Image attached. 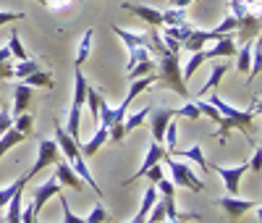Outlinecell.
<instances>
[{"label": "cell", "instance_id": "45", "mask_svg": "<svg viewBox=\"0 0 262 223\" xmlns=\"http://www.w3.org/2000/svg\"><path fill=\"white\" fill-rule=\"evenodd\" d=\"M189 3H194V0H170L168 6H173V8H189Z\"/></svg>", "mask_w": 262, "mask_h": 223}, {"label": "cell", "instance_id": "35", "mask_svg": "<svg viewBox=\"0 0 262 223\" xmlns=\"http://www.w3.org/2000/svg\"><path fill=\"white\" fill-rule=\"evenodd\" d=\"M107 220H111V213H107L100 202H97V205H92L90 215L84 218V223H107Z\"/></svg>", "mask_w": 262, "mask_h": 223}, {"label": "cell", "instance_id": "49", "mask_svg": "<svg viewBox=\"0 0 262 223\" xmlns=\"http://www.w3.org/2000/svg\"><path fill=\"white\" fill-rule=\"evenodd\" d=\"M244 3H249V6H252V3H259V0H244Z\"/></svg>", "mask_w": 262, "mask_h": 223}, {"label": "cell", "instance_id": "38", "mask_svg": "<svg viewBox=\"0 0 262 223\" xmlns=\"http://www.w3.org/2000/svg\"><path fill=\"white\" fill-rule=\"evenodd\" d=\"M254 66H249V74H247V84H252L259 76V66H262V55H259V37L254 39Z\"/></svg>", "mask_w": 262, "mask_h": 223}, {"label": "cell", "instance_id": "2", "mask_svg": "<svg viewBox=\"0 0 262 223\" xmlns=\"http://www.w3.org/2000/svg\"><path fill=\"white\" fill-rule=\"evenodd\" d=\"M155 55H158V82H155V84L170 89V92H179L184 100H189L191 95H189L186 82H184V76H181L179 53H170V50H165L163 45H160V48L155 50Z\"/></svg>", "mask_w": 262, "mask_h": 223}, {"label": "cell", "instance_id": "37", "mask_svg": "<svg viewBox=\"0 0 262 223\" xmlns=\"http://www.w3.org/2000/svg\"><path fill=\"white\" fill-rule=\"evenodd\" d=\"M176 137H179V126L170 121V124L165 126V134H163V142H168V147H165L168 155H173V150H176V142H179Z\"/></svg>", "mask_w": 262, "mask_h": 223}, {"label": "cell", "instance_id": "42", "mask_svg": "<svg viewBox=\"0 0 262 223\" xmlns=\"http://www.w3.org/2000/svg\"><path fill=\"white\" fill-rule=\"evenodd\" d=\"M8 79H13V63L11 60L0 63V82H8Z\"/></svg>", "mask_w": 262, "mask_h": 223}, {"label": "cell", "instance_id": "5", "mask_svg": "<svg viewBox=\"0 0 262 223\" xmlns=\"http://www.w3.org/2000/svg\"><path fill=\"white\" fill-rule=\"evenodd\" d=\"M215 205L226 210V215H228L231 223H238V220H242V215H247L249 210H259L257 199L252 202V199H242L238 194H226V197H221V199H215Z\"/></svg>", "mask_w": 262, "mask_h": 223}, {"label": "cell", "instance_id": "36", "mask_svg": "<svg viewBox=\"0 0 262 223\" xmlns=\"http://www.w3.org/2000/svg\"><path fill=\"white\" fill-rule=\"evenodd\" d=\"M58 197H60V208H63V223H84V218L76 215V213L71 210V205H69V199H66V194L60 192Z\"/></svg>", "mask_w": 262, "mask_h": 223}, {"label": "cell", "instance_id": "30", "mask_svg": "<svg viewBox=\"0 0 262 223\" xmlns=\"http://www.w3.org/2000/svg\"><path fill=\"white\" fill-rule=\"evenodd\" d=\"M233 32H236V18L228 13L215 29H210V39L215 42V39H221V37H226V34H233Z\"/></svg>", "mask_w": 262, "mask_h": 223}, {"label": "cell", "instance_id": "40", "mask_svg": "<svg viewBox=\"0 0 262 223\" xmlns=\"http://www.w3.org/2000/svg\"><path fill=\"white\" fill-rule=\"evenodd\" d=\"M249 11H252V6L244 3V0H231V16H233V18H242V16L249 13Z\"/></svg>", "mask_w": 262, "mask_h": 223}, {"label": "cell", "instance_id": "39", "mask_svg": "<svg viewBox=\"0 0 262 223\" xmlns=\"http://www.w3.org/2000/svg\"><path fill=\"white\" fill-rule=\"evenodd\" d=\"M13 126L21 131V134H32V126H34V118L32 116H27V113H18V116H13Z\"/></svg>", "mask_w": 262, "mask_h": 223}, {"label": "cell", "instance_id": "27", "mask_svg": "<svg viewBox=\"0 0 262 223\" xmlns=\"http://www.w3.org/2000/svg\"><path fill=\"white\" fill-rule=\"evenodd\" d=\"M155 199H158V187L155 184H149L142 194V205L137 210V218H147V213L152 210V205H155Z\"/></svg>", "mask_w": 262, "mask_h": 223}, {"label": "cell", "instance_id": "21", "mask_svg": "<svg viewBox=\"0 0 262 223\" xmlns=\"http://www.w3.org/2000/svg\"><path fill=\"white\" fill-rule=\"evenodd\" d=\"M257 39V37H254ZM254 39H247L242 50H236V69L242 74H249V66H252V48H254Z\"/></svg>", "mask_w": 262, "mask_h": 223}, {"label": "cell", "instance_id": "24", "mask_svg": "<svg viewBox=\"0 0 262 223\" xmlns=\"http://www.w3.org/2000/svg\"><path fill=\"white\" fill-rule=\"evenodd\" d=\"M149 113H152V105H147V108L137 110L134 116H128V118H123V134H128V131H134V129H139L142 124H147Z\"/></svg>", "mask_w": 262, "mask_h": 223}, {"label": "cell", "instance_id": "16", "mask_svg": "<svg viewBox=\"0 0 262 223\" xmlns=\"http://www.w3.org/2000/svg\"><path fill=\"white\" fill-rule=\"evenodd\" d=\"M173 155H179V158H184V160H189V163H194V166H200L202 171L210 173V166H207V160H205L202 145H191L189 150H173Z\"/></svg>", "mask_w": 262, "mask_h": 223}, {"label": "cell", "instance_id": "43", "mask_svg": "<svg viewBox=\"0 0 262 223\" xmlns=\"http://www.w3.org/2000/svg\"><path fill=\"white\" fill-rule=\"evenodd\" d=\"M21 223H37V213H34L32 202L27 205V210H21Z\"/></svg>", "mask_w": 262, "mask_h": 223}, {"label": "cell", "instance_id": "8", "mask_svg": "<svg viewBox=\"0 0 262 223\" xmlns=\"http://www.w3.org/2000/svg\"><path fill=\"white\" fill-rule=\"evenodd\" d=\"M165 155H168V150H165V147H163L160 142H152V139H149V145H147V155H144V163H142V166H139V171H137L134 176H131L128 181H123V184L128 187V184L139 181V178H144V171H147L149 166H155V163L165 160Z\"/></svg>", "mask_w": 262, "mask_h": 223}, {"label": "cell", "instance_id": "7", "mask_svg": "<svg viewBox=\"0 0 262 223\" xmlns=\"http://www.w3.org/2000/svg\"><path fill=\"white\" fill-rule=\"evenodd\" d=\"M60 192H63V187L58 184V178H55V176L48 178V181H42V184L32 192V208H34V213L39 215V210L45 208L48 199H50V197H58Z\"/></svg>", "mask_w": 262, "mask_h": 223}, {"label": "cell", "instance_id": "26", "mask_svg": "<svg viewBox=\"0 0 262 223\" xmlns=\"http://www.w3.org/2000/svg\"><path fill=\"white\" fill-rule=\"evenodd\" d=\"M186 8H173L168 6L163 11V27H176V24H186Z\"/></svg>", "mask_w": 262, "mask_h": 223}, {"label": "cell", "instance_id": "19", "mask_svg": "<svg viewBox=\"0 0 262 223\" xmlns=\"http://www.w3.org/2000/svg\"><path fill=\"white\" fill-rule=\"evenodd\" d=\"M27 139V134H21L16 126H11V129H6L3 134H0V158L11 150V147H16V145H21Z\"/></svg>", "mask_w": 262, "mask_h": 223}, {"label": "cell", "instance_id": "28", "mask_svg": "<svg viewBox=\"0 0 262 223\" xmlns=\"http://www.w3.org/2000/svg\"><path fill=\"white\" fill-rule=\"evenodd\" d=\"M158 69V63H155V58H149V60H142V63H137V66H131V69L126 71V79L131 82V79H139V76H147V74H152Z\"/></svg>", "mask_w": 262, "mask_h": 223}, {"label": "cell", "instance_id": "11", "mask_svg": "<svg viewBox=\"0 0 262 223\" xmlns=\"http://www.w3.org/2000/svg\"><path fill=\"white\" fill-rule=\"evenodd\" d=\"M236 34H238V39H242V42L254 39V37L259 34V16L249 11V13H244L242 18H236Z\"/></svg>", "mask_w": 262, "mask_h": 223}, {"label": "cell", "instance_id": "23", "mask_svg": "<svg viewBox=\"0 0 262 223\" xmlns=\"http://www.w3.org/2000/svg\"><path fill=\"white\" fill-rule=\"evenodd\" d=\"M92 39H95V29H86L84 32V37H81V42H79V48H76V69H81V63L86 60V55H90V50H92Z\"/></svg>", "mask_w": 262, "mask_h": 223}, {"label": "cell", "instance_id": "9", "mask_svg": "<svg viewBox=\"0 0 262 223\" xmlns=\"http://www.w3.org/2000/svg\"><path fill=\"white\" fill-rule=\"evenodd\" d=\"M121 8L128 11V13H134V16H139V18H144L152 29H160L163 27V11H158V8L139 6V3H121Z\"/></svg>", "mask_w": 262, "mask_h": 223}, {"label": "cell", "instance_id": "22", "mask_svg": "<svg viewBox=\"0 0 262 223\" xmlns=\"http://www.w3.org/2000/svg\"><path fill=\"white\" fill-rule=\"evenodd\" d=\"M27 181H29L27 173H21L18 178H13V181H11L8 187L0 189V208H6V205H8V199H11V197H13L18 189H24V187H27Z\"/></svg>", "mask_w": 262, "mask_h": 223}, {"label": "cell", "instance_id": "1", "mask_svg": "<svg viewBox=\"0 0 262 223\" xmlns=\"http://www.w3.org/2000/svg\"><path fill=\"white\" fill-rule=\"evenodd\" d=\"M210 103L217 108V113H221V124H217V131L212 134L215 139H221V145H226V137L231 129H242L244 137L252 142V134H254V118L259 113V97H254V103L247 108V110H238L233 105H228L226 100H221V95L212 89L210 95Z\"/></svg>", "mask_w": 262, "mask_h": 223}, {"label": "cell", "instance_id": "20", "mask_svg": "<svg viewBox=\"0 0 262 223\" xmlns=\"http://www.w3.org/2000/svg\"><path fill=\"white\" fill-rule=\"evenodd\" d=\"M21 82H24V84H29V87H42V89H53V87H55V79H53V74H50V71H42V69L32 71L29 76H24Z\"/></svg>", "mask_w": 262, "mask_h": 223}, {"label": "cell", "instance_id": "31", "mask_svg": "<svg viewBox=\"0 0 262 223\" xmlns=\"http://www.w3.org/2000/svg\"><path fill=\"white\" fill-rule=\"evenodd\" d=\"M21 192L24 189H18L11 199H8V213H6V223H21Z\"/></svg>", "mask_w": 262, "mask_h": 223}, {"label": "cell", "instance_id": "17", "mask_svg": "<svg viewBox=\"0 0 262 223\" xmlns=\"http://www.w3.org/2000/svg\"><path fill=\"white\" fill-rule=\"evenodd\" d=\"M111 139L107 137V126H97V131H95V137L86 142V145H79V150H81V155L84 158H92V155H97V150Z\"/></svg>", "mask_w": 262, "mask_h": 223}, {"label": "cell", "instance_id": "13", "mask_svg": "<svg viewBox=\"0 0 262 223\" xmlns=\"http://www.w3.org/2000/svg\"><path fill=\"white\" fill-rule=\"evenodd\" d=\"M113 32L123 39L126 48H149V50H152V37H149V32H144V34H139V32H126V29H121L118 24H113ZM152 53H155V50H152Z\"/></svg>", "mask_w": 262, "mask_h": 223}, {"label": "cell", "instance_id": "34", "mask_svg": "<svg viewBox=\"0 0 262 223\" xmlns=\"http://www.w3.org/2000/svg\"><path fill=\"white\" fill-rule=\"evenodd\" d=\"M152 55H155V53H152L149 48H128V60H126V71L131 69V66L142 63V60H149Z\"/></svg>", "mask_w": 262, "mask_h": 223}, {"label": "cell", "instance_id": "15", "mask_svg": "<svg viewBox=\"0 0 262 223\" xmlns=\"http://www.w3.org/2000/svg\"><path fill=\"white\" fill-rule=\"evenodd\" d=\"M29 100H32V87L24 84V82H18V84L13 87V113H11V116L24 113L27 105H29Z\"/></svg>", "mask_w": 262, "mask_h": 223}, {"label": "cell", "instance_id": "29", "mask_svg": "<svg viewBox=\"0 0 262 223\" xmlns=\"http://www.w3.org/2000/svg\"><path fill=\"white\" fill-rule=\"evenodd\" d=\"M8 50H11V58H16V60H27V58H29L27 48H24V45H21L18 29H11V39H8Z\"/></svg>", "mask_w": 262, "mask_h": 223}, {"label": "cell", "instance_id": "18", "mask_svg": "<svg viewBox=\"0 0 262 223\" xmlns=\"http://www.w3.org/2000/svg\"><path fill=\"white\" fill-rule=\"evenodd\" d=\"M231 69V66L228 63H223V60H215V66H212V71H210V79L205 82V87L200 89V97H205L207 92H212V89L217 87V84H221V79H223V74Z\"/></svg>", "mask_w": 262, "mask_h": 223}, {"label": "cell", "instance_id": "41", "mask_svg": "<svg viewBox=\"0 0 262 223\" xmlns=\"http://www.w3.org/2000/svg\"><path fill=\"white\" fill-rule=\"evenodd\" d=\"M11 21H24V13H16V11H0V27L11 24Z\"/></svg>", "mask_w": 262, "mask_h": 223}, {"label": "cell", "instance_id": "48", "mask_svg": "<svg viewBox=\"0 0 262 223\" xmlns=\"http://www.w3.org/2000/svg\"><path fill=\"white\" fill-rule=\"evenodd\" d=\"M34 3H39V6H48V0H34Z\"/></svg>", "mask_w": 262, "mask_h": 223}, {"label": "cell", "instance_id": "46", "mask_svg": "<svg viewBox=\"0 0 262 223\" xmlns=\"http://www.w3.org/2000/svg\"><path fill=\"white\" fill-rule=\"evenodd\" d=\"M8 60H11V50L6 45V48H0V63H8Z\"/></svg>", "mask_w": 262, "mask_h": 223}, {"label": "cell", "instance_id": "33", "mask_svg": "<svg viewBox=\"0 0 262 223\" xmlns=\"http://www.w3.org/2000/svg\"><path fill=\"white\" fill-rule=\"evenodd\" d=\"M37 69H42L39 60H34V58L29 55L27 60H18V63L13 66V79H24V76H29V74L37 71Z\"/></svg>", "mask_w": 262, "mask_h": 223}, {"label": "cell", "instance_id": "44", "mask_svg": "<svg viewBox=\"0 0 262 223\" xmlns=\"http://www.w3.org/2000/svg\"><path fill=\"white\" fill-rule=\"evenodd\" d=\"M259 147H254V155H252V160H249V168L254 171V173H259Z\"/></svg>", "mask_w": 262, "mask_h": 223}, {"label": "cell", "instance_id": "10", "mask_svg": "<svg viewBox=\"0 0 262 223\" xmlns=\"http://www.w3.org/2000/svg\"><path fill=\"white\" fill-rule=\"evenodd\" d=\"M55 178H58L60 187H71V189H76V192H84L81 178L76 176V171L69 166V160H66V158L55 163Z\"/></svg>", "mask_w": 262, "mask_h": 223}, {"label": "cell", "instance_id": "25", "mask_svg": "<svg viewBox=\"0 0 262 223\" xmlns=\"http://www.w3.org/2000/svg\"><path fill=\"white\" fill-rule=\"evenodd\" d=\"M207 60V55H205V48L202 50H196V53H191V58H189V63L181 69V76H184V82H189L194 74H196V69H200V66Z\"/></svg>", "mask_w": 262, "mask_h": 223}, {"label": "cell", "instance_id": "12", "mask_svg": "<svg viewBox=\"0 0 262 223\" xmlns=\"http://www.w3.org/2000/svg\"><path fill=\"white\" fill-rule=\"evenodd\" d=\"M149 124H152V142H160L163 145V134H165V126L170 124L173 113H170V108H158V110H152L149 113Z\"/></svg>", "mask_w": 262, "mask_h": 223}, {"label": "cell", "instance_id": "47", "mask_svg": "<svg viewBox=\"0 0 262 223\" xmlns=\"http://www.w3.org/2000/svg\"><path fill=\"white\" fill-rule=\"evenodd\" d=\"M128 223H147V218H137V215H134V218H131Z\"/></svg>", "mask_w": 262, "mask_h": 223}, {"label": "cell", "instance_id": "32", "mask_svg": "<svg viewBox=\"0 0 262 223\" xmlns=\"http://www.w3.org/2000/svg\"><path fill=\"white\" fill-rule=\"evenodd\" d=\"M170 113H173V118H176V116H181V118H189V121L202 118L200 108L194 105V100H191V97H189V100H186V105H181V108H170Z\"/></svg>", "mask_w": 262, "mask_h": 223}, {"label": "cell", "instance_id": "51", "mask_svg": "<svg viewBox=\"0 0 262 223\" xmlns=\"http://www.w3.org/2000/svg\"><path fill=\"white\" fill-rule=\"evenodd\" d=\"M0 105H3V103H0Z\"/></svg>", "mask_w": 262, "mask_h": 223}, {"label": "cell", "instance_id": "14", "mask_svg": "<svg viewBox=\"0 0 262 223\" xmlns=\"http://www.w3.org/2000/svg\"><path fill=\"white\" fill-rule=\"evenodd\" d=\"M205 55L207 60H217V58H226V55H236V39L231 34L215 39L212 48H205Z\"/></svg>", "mask_w": 262, "mask_h": 223}, {"label": "cell", "instance_id": "4", "mask_svg": "<svg viewBox=\"0 0 262 223\" xmlns=\"http://www.w3.org/2000/svg\"><path fill=\"white\" fill-rule=\"evenodd\" d=\"M58 160H63V155H60L55 139H45V137H42V139H39V147H37V160H34V166L27 171V178L32 181L37 173H42V168L55 166Z\"/></svg>", "mask_w": 262, "mask_h": 223}, {"label": "cell", "instance_id": "50", "mask_svg": "<svg viewBox=\"0 0 262 223\" xmlns=\"http://www.w3.org/2000/svg\"><path fill=\"white\" fill-rule=\"evenodd\" d=\"M0 223H6V218H0Z\"/></svg>", "mask_w": 262, "mask_h": 223}, {"label": "cell", "instance_id": "3", "mask_svg": "<svg viewBox=\"0 0 262 223\" xmlns=\"http://www.w3.org/2000/svg\"><path fill=\"white\" fill-rule=\"evenodd\" d=\"M160 163L168 166V171H170V184H173V187H184V189H191V192H202V189H205V184L200 181V176L191 171L189 163L173 160L170 155H165V160H160Z\"/></svg>", "mask_w": 262, "mask_h": 223}, {"label": "cell", "instance_id": "6", "mask_svg": "<svg viewBox=\"0 0 262 223\" xmlns=\"http://www.w3.org/2000/svg\"><path fill=\"white\" fill-rule=\"evenodd\" d=\"M210 171H215L217 176L223 178V187H226V194H238V184H242V176L249 171V160L242 163V166H217V163H207Z\"/></svg>", "mask_w": 262, "mask_h": 223}]
</instances>
